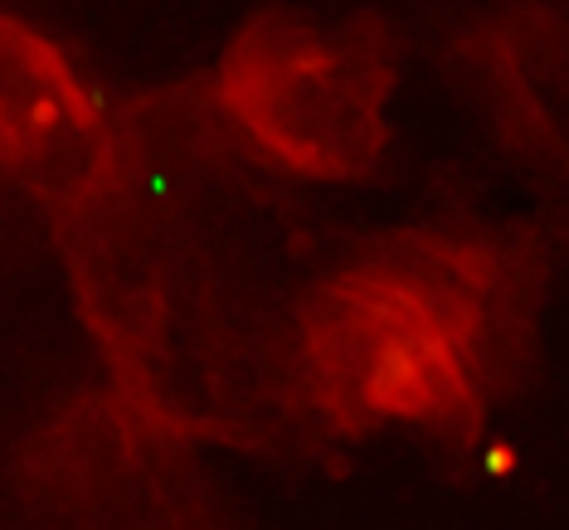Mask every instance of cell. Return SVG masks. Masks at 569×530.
Listing matches in <instances>:
<instances>
[{"instance_id": "obj_1", "label": "cell", "mask_w": 569, "mask_h": 530, "mask_svg": "<svg viewBox=\"0 0 569 530\" xmlns=\"http://www.w3.org/2000/svg\"><path fill=\"white\" fill-rule=\"evenodd\" d=\"M516 468H521V458H516L511 443H487L482 448V472L487 477H497V482H501V477H511Z\"/></svg>"}]
</instances>
